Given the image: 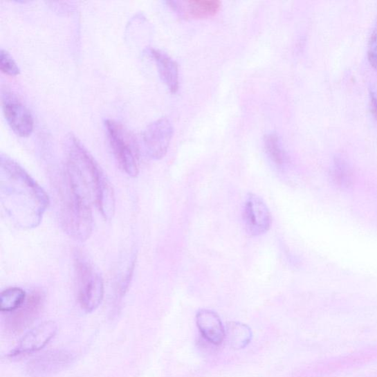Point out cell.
<instances>
[{
    "instance_id": "cell-1",
    "label": "cell",
    "mask_w": 377,
    "mask_h": 377,
    "mask_svg": "<svg viewBox=\"0 0 377 377\" xmlns=\"http://www.w3.org/2000/svg\"><path fill=\"white\" fill-rule=\"evenodd\" d=\"M0 201L8 218L21 230H33L42 221L48 193L15 159L0 156Z\"/></svg>"
},
{
    "instance_id": "cell-2",
    "label": "cell",
    "mask_w": 377,
    "mask_h": 377,
    "mask_svg": "<svg viewBox=\"0 0 377 377\" xmlns=\"http://www.w3.org/2000/svg\"><path fill=\"white\" fill-rule=\"evenodd\" d=\"M64 173L73 190L91 207L98 209L102 218L111 221L116 202L112 185L95 158L75 135L65 140Z\"/></svg>"
},
{
    "instance_id": "cell-3",
    "label": "cell",
    "mask_w": 377,
    "mask_h": 377,
    "mask_svg": "<svg viewBox=\"0 0 377 377\" xmlns=\"http://www.w3.org/2000/svg\"><path fill=\"white\" fill-rule=\"evenodd\" d=\"M55 186L59 195V214L64 231L77 241H87L93 231V207L77 196L64 171Z\"/></svg>"
},
{
    "instance_id": "cell-4",
    "label": "cell",
    "mask_w": 377,
    "mask_h": 377,
    "mask_svg": "<svg viewBox=\"0 0 377 377\" xmlns=\"http://www.w3.org/2000/svg\"><path fill=\"white\" fill-rule=\"evenodd\" d=\"M77 300L87 313L95 311L104 297V282L93 262L81 251L74 255Z\"/></svg>"
},
{
    "instance_id": "cell-5",
    "label": "cell",
    "mask_w": 377,
    "mask_h": 377,
    "mask_svg": "<svg viewBox=\"0 0 377 377\" xmlns=\"http://www.w3.org/2000/svg\"><path fill=\"white\" fill-rule=\"evenodd\" d=\"M106 131L114 157L129 176L139 175V146L133 134L116 121L106 120Z\"/></svg>"
},
{
    "instance_id": "cell-6",
    "label": "cell",
    "mask_w": 377,
    "mask_h": 377,
    "mask_svg": "<svg viewBox=\"0 0 377 377\" xmlns=\"http://www.w3.org/2000/svg\"><path fill=\"white\" fill-rule=\"evenodd\" d=\"M45 301L43 291L34 289L28 293L27 299L18 309L6 314L5 327L10 334L17 335L29 327L42 313Z\"/></svg>"
},
{
    "instance_id": "cell-7",
    "label": "cell",
    "mask_w": 377,
    "mask_h": 377,
    "mask_svg": "<svg viewBox=\"0 0 377 377\" xmlns=\"http://www.w3.org/2000/svg\"><path fill=\"white\" fill-rule=\"evenodd\" d=\"M173 135V125L165 118L148 125L142 134V144L148 156L155 160L164 158Z\"/></svg>"
},
{
    "instance_id": "cell-8",
    "label": "cell",
    "mask_w": 377,
    "mask_h": 377,
    "mask_svg": "<svg viewBox=\"0 0 377 377\" xmlns=\"http://www.w3.org/2000/svg\"><path fill=\"white\" fill-rule=\"evenodd\" d=\"M3 109L9 127L19 136H30L34 127L33 118L21 100L10 91L2 93Z\"/></svg>"
},
{
    "instance_id": "cell-9",
    "label": "cell",
    "mask_w": 377,
    "mask_h": 377,
    "mask_svg": "<svg viewBox=\"0 0 377 377\" xmlns=\"http://www.w3.org/2000/svg\"><path fill=\"white\" fill-rule=\"evenodd\" d=\"M243 222L251 237L266 234L272 226V215L268 205L256 194L249 193L243 208Z\"/></svg>"
},
{
    "instance_id": "cell-10",
    "label": "cell",
    "mask_w": 377,
    "mask_h": 377,
    "mask_svg": "<svg viewBox=\"0 0 377 377\" xmlns=\"http://www.w3.org/2000/svg\"><path fill=\"white\" fill-rule=\"evenodd\" d=\"M73 360V353L66 350L45 351L28 363L27 374L30 377H49L70 367Z\"/></svg>"
},
{
    "instance_id": "cell-11",
    "label": "cell",
    "mask_w": 377,
    "mask_h": 377,
    "mask_svg": "<svg viewBox=\"0 0 377 377\" xmlns=\"http://www.w3.org/2000/svg\"><path fill=\"white\" fill-rule=\"evenodd\" d=\"M57 329L58 328L53 322H46L31 329L9 353L8 357L15 358L25 356L42 350L55 336Z\"/></svg>"
},
{
    "instance_id": "cell-12",
    "label": "cell",
    "mask_w": 377,
    "mask_h": 377,
    "mask_svg": "<svg viewBox=\"0 0 377 377\" xmlns=\"http://www.w3.org/2000/svg\"><path fill=\"white\" fill-rule=\"evenodd\" d=\"M167 6L185 19H205L219 13L221 3L218 0H183L167 1Z\"/></svg>"
},
{
    "instance_id": "cell-13",
    "label": "cell",
    "mask_w": 377,
    "mask_h": 377,
    "mask_svg": "<svg viewBox=\"0 0 377 377\" xmlns=\"http://www.w3.org/2000/svg\"><path fill=\"white\" fill-rule=\"evenodd\" d=\"M145 53L154 61L162 81L171 93L176 94L179 88V73L178 64L165 52L147 48Z\"/></svg>"
},
{
    "instance_id": "cell-14",
    "label": "cell",
    "mask_w": 377,
    "mask_h": 377,
    "mask_svg": "<svg viewBox=\"0 0 377 377\" xmlns=\"http://www.w3.org/2000/svg\"><path fill=\"white\" fill-rule=\"evenodd\" d=\"M196 322L201 336L219 346L225 339V328L218 314L210 310H200Z\"/></svg>"
},
{
    "instance_id": "cell-15",
    "label": "cell",
    "mask_w": 377,
    "mask_h": 377,
    "mask_svg": "<svg viewBox=\"0 0 377 377\" xmlns=\"http://www.w3.org/2000/svg\"><path fill=\"white\" fill-rule=\"evenodd\" d=\"M264 148L266 154L274 167L279 171L286 169L289 157L279 134L276 132L266 134L264 137Z\"/></svg>"
},
{
    "instance_id": "cell-16",
    "label": "cell",
    "mask_w": 377,
    "mask_h": 377,
    "mask_svg": "<svg viewBox=\"0 0 377 377\" xmlns=\"http://www.w3.org/2000/svg\"><path fill=\"white\" fill-rule=\"evenodd\" d=\"M225 338L232 348L242 349L250 344L252 338V333L246 324L230 322L227 324L225 329Z\"/></svg>"
},
{
    "instance_id": "cell-17",
    "label": "cell",
    "mask_w": 377,
    "mask_h": 377,
    "mask_svg": "<svg viewBox=\"0 0 377 377\" xmlns=\"http://www.w3.org/2000/svg\"><path fill=\"white\" fill-rule=\"evenodd\" d=\"M27 296L28 293L21 288L6 289L0 294V311L5 314L17 311L25 303Z\"/></svg>"
},
{
    "instance_id": "cell-18",
    "label": "cell",
    "mask_w": 377,
    "mask_h": 377,
    "mask_svg": "<svg viewBox=\"0 0 377 377\" xmlns=\"http://www.w3.org/2000/svg\"><path fill=\"white\" fill-rule=\"evenodd\" d=\"M335 184L341 188H347L351 185V174L350 167L344 158L336 157L331 169Z\"/></svg>"
},
{
    "instance_id": "cell-19",
    "label": "cell",
    "mask_w": 377,
    "mask_h": 377,
    "mask_svg": "<svg viewBox=\"0 0 377 377\" xmlns=\"http://www.w3.org/2000/svg\"><path fill=\"white\" fill-rule=\"evenodd\" d=\"M0 70L8 75L15 76L20 73V68L10 53L4 49L0 50Z\"/></svg>"
},
{
    "instance_id": "cell-20",
    "label": "cell",
    "mask_w": 377,
    "mask_h": 377,
    "mask_svg": "<svg viewBox=\"0 0 377 377\" xmlns=\"http://www.w3.org/2000/svg\"><path fill=\"white\" fill-rule=\"evenodd\" d=\"M368 58L371 65L377 72V21L369 42Z\"/></svg>"
},
{
    "instance_id": "cell-21",
    "label": "cell",
    "mask_w": 377,
    "mask_h": 377,
    "mask_svg": "<svg viewBox=\"0 0 377 377\" xmlns=\"http://www.w3.org/2000/svg\"><path fill=\"white\" fill-rule=\"evenodd\" d=\"M370 98L372 109L375 116L377 118V91L374 90L371 91Z\"/></svg>"
}]
</instances>
